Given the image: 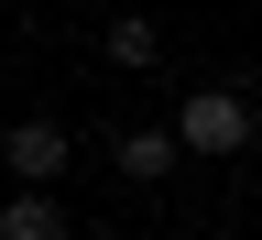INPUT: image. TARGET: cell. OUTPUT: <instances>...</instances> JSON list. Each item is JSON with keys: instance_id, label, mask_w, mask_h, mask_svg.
<instances>
[{"instance_id": "2", "label": "cell", "mask_w": 262, "mask_h": 240, "mask_svg": "<svg viewBox=\"0 0 262 240\" xmlns=\"http://www.w3.org/2000/svg\"><path fill=\"white\" fill-rule=\"evenodd\" d=\"M0 164H11L22 186H55L66 175V131L55 120H11V131H0Z\"/></svg>"}, {"instance_id": "3", "label": "cell", "mask_w": 262, "mask_h": 240, "mask_svg": "<svg viewBox=\"0 0 262 240\" xmlns=\"http://www.w3.org/2000/svg\"><path fill=\"white\" fill-rule=\"evenodd\" d=\"M110 164H120V175H175V164H186V142H175V131H120V142H110Z\"/></svg>"}, {"instance_id": "1", "label": "cell", "mask_w": 262, "mask_h": 240, "mask_svg": "<svg viewBox=\"0 0 262 240\" xmlns=\"http://www.w3.org/2000/svg\"><path fill=\"white\" fill-rule=\"evenodd\" d=\"M251 131H262V120H251V98H241V88H196L186 110H175V142H186L196 164H229V153H251Z\"/></svg>"}, {"instance_id": "4", "label": "cell", "mask_w": 262, "mask_h": 240, "mask_svg": "<svg viewBox=\"0 0 262 240\" xmlns=\"http://www.w3.org/2000/svg\"><path fill=\"white\" fill-rule=\"evenodd\" d=\"M0 240H66V219H55V186H22L11 208H0Z\"/></svg>"}, {"instance_id": "5", "label": "cell", "mask_w": 262, "mask_h": 240, "mask_svg": "<svg viewBox=\"0 0 262 240\" xmlns=\"http://www.w3.org/2000/svg\"><path fill=\"white\" fill-rule=\"evenodd\" d=\"M153 55H164V33H153L142 11H120V22H110V66H153Z\"/></svg>"}]
</instances>
